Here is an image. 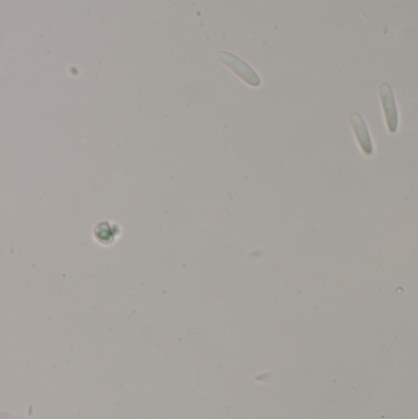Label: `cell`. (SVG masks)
Returning a JSON list of instances; mask_svg holds the SVG:
<instances>
[{
    "instance_id": "cell-1",
    "label": "cell",
    "mask_w": 418,
    "mask_h": 419,
    "mask_svg": "<svg viewBox=\"0 0 418 419\" xmlns=\"http://www.w3.org/2000/svg\"><path fill=\"white\" fill-rule=\"evenodd\" d=\"M379 95H380L388 129L391 134H395L399 128V112H397L395 96H394V92H392L390 85L387 82L382 84L379 87Z\"/></svg>"
},
{
    "instance_id": "cell-2",
    "label": "cell",
    "mask_w": 418,
    "mask_h": 419,
    "mask_svg": "<svg viewBox=\"0 0 418 419\" xmlns=\"http://www.w3.org/2000/svg\"><path fill=\"white\" fill-rule=\"evenodd\" d=\"M218 59L222 62L223 64L227 65L232 69L233 71L242 79L244 80L247 84H249L250 86L258 87L260 86V78L256 75L254 70L250 68L249 65H247L244 62L238 59L237 57L230 53H225V52H220L218 54Z\"/></svg>"
},
{
    "instance_id": "cell-3",
    "label": "cell",
    "mask_w": 418,
    "mask_h": 419,
    "mask_svg": "<svg viewBox=\"0 0 418 419\" xmlns=\"http://www.w3.org/2000/svg\"><path fill=\"white\" fill-rule=\"evenodd\" d=\"M350 123L364 155L372 156L374 154V146H373L372 137H371L368 127L364 122L363 117L357 112H354L350 115Z\"/></svg>"
}]
</instances>
